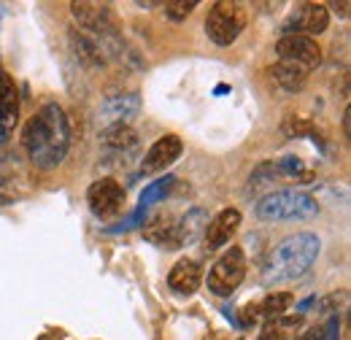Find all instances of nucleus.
Returning a JSON list of instances; mask_svg holds the SVG:
<instances>
[{
	"label": "nucleus",
	"instance_id": "obj_3",
	"mask_svg": "<svg viewBox=\"0 0 351 340\" xmlns=\"http://www.w3.org/2000/svg\"><path fill=\"white\" fill-rule=\"evenodd\" d=\"M254 213L263 221H303L319 213V203L316 197H311L308 192H300V189H278V192H267L265 197H260Z\"/></svg>",
	"mask_w": 351,
	"mask_h": 340
},
{
	"label": "nucleus",
	"instance_id": "obj_12",
	"mask_svg": "<svg viewBox=\"0 0 351 340\" xmlns=\"http://www.w3.org/2000/svg\"><path fill=\"white\" fill-rule=\"evenodd\" d=\"M16 122H19V95H16L11 76L0 65V143L8 141Z\"/></svg>",
	"mask_w": 351,
	"mask_h": 340
},
{
	"label": "nucleus",
	"instance_id": "obj_27",
	"mask_svg": "<svg viewBox=\"0 0 351 340\" xmlns=\"http://www.w3.org/2000/svg\"><path fill=\"white\" fill-rule=\"evenodd\" d=\"M298 340H308V332H306V335H300V338H298Z\"/></svg>",
	"mask_w": 351,
	"mask_h": 340
},
{
	"label": "nucleus",
	"instance_id": "obj_2",
	"mask_svg": "<svg viewBox=\"0 0 351 340\" xmlns=\"http://www.w3.org/2000/svg\"><path fill=\"white\" fill-rule=\"evenodd\" d=\"M319 252H322V241L313 232H295L284 238L281 243L270 249V254L265 259L263 284L276 287V284L303 278L313 267V262L319 259Z\"/></svg>",
	"mask_w": 351,
	"mask_h": 340
},
{
	"label": "nucleus",
	"instance_id": "obj_24",
	"mask_svg": "<svg viewBox=\"0 0 351 340\" xmlns=\"http://www.w3.org/2000/svg\"><path fill=\"white\" fill-rule=\"evenodd\" d=\"M141 224H146V208H135V211L125 219V221H119L117 227H106V232H111V235H119V232H130L135 227H141Z\"/></svg>",
	"mask_w": 351,
	"mask_h": 340
},
{
	"label": "nucleus",
	"instance_id": "obj_6",
	"mask_svg": "<svg viewBox=\"0 0 351 340\" xmlns=\"http://www.w3.org/2000/svg\"><path fill=\"white\" fill-rule=\"evenodd\" d=\"M89 211L95 213L100 221H111L117 219L125 208V186L117 178H97L92 181L87 189Z\"/></svg>",
	"mask_w": 351,
	"mask_h": 340
},
{
	"label": "nucleus",
	"instance_id": "obj_22",
	"mask_svg": "<svg viewBox=\"0 0 351 340\" xmlns=\"http://www.w3.org/2000/svg\"><path fill=\"white\" fill-rule=\"evenodd\" d=\"M308 340H341V319L338 316H330L322 327L311 330Z\"/></svg>",
	"mask_w": 351,
	"mask_h": 340
},
{
	"label": "nucleus",
	"instance_id": "obj_8",
	"mask_svg": "<svg viewBox=\"0 0 351 340\" xmlns=\"http://www.w3.org/2000/svg\"><path fill=\"white\" fill-rule=\"evenodd\" d=\"M276 54L284 62H295L306 68L308 73L322 65V46L306 36H281L276 43Z\"/></svg>",
	"mask_w": 351,
	"mask_h": 340
},
{
	"label": "nucleus",
	"instance_id": "obj_20",
	"mask_svg": "<svg viewBox=\"0 0 351 340\" xmlns=\"http://www.w3.org/2000/svg\"><path fill=\"white\" fill-rule=\"evenodd\" d=\"M173 175H162V178H157V181H152L149 186H143V192H141V208H149V206H154V203H160V200H165L168 195H171V189H173Z\"/></svg>",
	"mask_w": 351,
	"mask_h": 340
},
{
	"label": "nucleus",
	"instance_id": "obj_5",
	"mask_svg": "<svg viewBox=\"0 0 351 340\" xmlns=\"http://www.w3.org/2000/svg\"><path fill=\"white\" fill-rule=\"evenodd\" d=\"M243 278H246V256L241 246H232L208 270V292L217 298H230L241 287Z\"/></svg>",
	"mask_w": 351,
	"mask_h": 340
},
{
	"label": "nucleus",
	"instance_id": "obj_19",
	"mask_svg": "<svg viewBox=\"0 0 351 340\" xmlns=\"http://www.w3.org/2000/svg\"><path fill=\"white\" fill-rule=\"evenodd\" d=\"M292 302H295L292 292H273V295H267L263 300V305L257 308V313L263 319H267V321H276V319H281L292 308Z\"/></svg>",
	"mask_w": 351,
	"mask_h": 340
},
{
	"label": "nucleus",
	"instance_id": "obj_11",
	"mask_svg": "<svg viewBox=\"0 0 351 340\" xmlns=\"http://www.w3.org/2000/svg\"><path fill=\"white\" fill-rule=\"evenodd\" d=\"M241 227V211L238 208H224L219 211L208 224H206V232H203V249L206 252H219L221 246L230 243V238L238 232Z\"/></svg>",
	"mask_w": 351,
	"mask_h": 340
},
{
	"label": "nucleus",
	"instance_id": "obj_15",
	"mask_svg": "<svg viewBox=\"0 0 351 340\" xmlns=\"http://www.w3.org/2000/svg\"><path fill=\"white\" fill-rule=\"evenodd\" d=\"M100 146L103 151L117 154V157L138 154V132L132 127H106L100 135Z\"/></svg>",
	"mask_w": 351,
	"mask_h": 340
},
{
	"label": "nucleus",
	"instance_id": "obj_25",
	"mask_svg": "<svg viewBox=\"0 0 351 340\" xmlns=\"http://www.w3.org/2000/svg\"><path fill=\"white\" fill-rule=\"evenodd\" d=\"M330 8H335V14H341V16H349V0H343V3H330Z\"/></svg>",
	"mask_w": 351,
	"mask_h": 340
},
{
	"label": "nucleus",
	"instance_id": "obj_4",
	"mask_svg": "<svg viewBox=\"0 0 351 340\" xmlns=\"http://www.w3.org/2000/svg\"><path fill=\"white\" fill-rule=\"evenodd\" d=\"M246 27V11L241 3H230V0H219L208 8L206 16V36L217 46H230L238 41L241 30Z\"/></svg>",
	"mask_w": 351,
	"mask_h": 340
},
{
	"label": "nucleus",
	"instance_id": "obj_10",
	"mask_svg": "<svg viewBox=\"0 0 351 340\" xmlns=\"http://www.w3.org/2000/svg\"><path fill=\"white\" fill-rule=\"evenodd\" d=\"M181 151H184V143H181L178 135L168 132V135L157 138L152 143V149L146 151V157L141 160V173L143 175H152V173H160V170L171 168L176 160L181 157Z\"/></svg>",
	"mask_w": 351,
	"mask_h": 340
},
{
	"label": "nucleus",
	"instance_id": "obj_18",
	"mask_svg": "<svg viewBox=\"0 0 351 340\" xmlns=\"http://www.w3.org/2000/svg\"><path fill=\"white\" fill-rule=\"evenodd\" d=\"M71 46H73L76 57H79L84 65L97 68V65H103V62H106V57H103L100 46L92 41L84 30H79V27H73V30H71Z\"/></svg>",
	"mask_w": 351,
	"mask_h": 340
},
{
	"label": "nucleus",
	"instance_id": "obj_1",
	"mask_svg": "<svg viewBox=\"0 0 351 340\" xmlns=\"http://www.w3.org/2000/svg\"><path fill=\"white\" fill-rule=\"evenodd\" d=\"M22 146L38 170H54L71 149V125L57 103H46L38 114L27 119L22 130Z\"/></svg>",
	"mask_w": 351,
	"mask_h": 340
},
{
	"label": "nucleus",
	"instance_id": "obj_21",
	"mask_svg": "<svg viewBox=\"0 0 351 340\" xmlns=\"http://www.w3.org/2000/svg\"><path fill=\"white\" fill-rule=\"evenodd\" d=\"M162 8H165V16H168V19L184 22V19L197 8V0H168V3H162Z\"/></svg>",
	"mask_w": 351,
	"mask_h": 340
},
{
	"label": "nucleus",
	"instance_id": "obj_23",
	"mask_svg": "<svg viewBox=\"0 0 351 340\" xmlns=\"http://www.w3.org/2000/svg\"><path fill=\"white\" fill-rule=\"evenodd\" d=\"M289 324H292V319H276V321H267L257 340H289V335H287V327H289Z\"/></svg>",
	"mask_w": 351,
	"mask_h": 340
},
{
	"label": "nucleus",
	"instance_id": "obj_13",
	"mask_svg": "<svg viewBox=\"0 0 351 340\" xmlns=\"http://www.w3.org/2000/svg\"><path fill=\"white\" fill-rule=\"evenodd\" d=\"M200 284H203V267L195 259H186V256L178 259L171 267V273H168V287L181 298L195 295L200 289Z\"/></svg>",
	"mask_w": 351,
	"mask_h": 340
},
{
	"label": "nucleus",
	"instance_id": "obj_16",
	"mask_svg": "<svg viewBox=\"0 0 351 340\" xmlns=\"http://www.w3.org/2000/svg\"><path fill=\"white\" fill-rule=\"evenodd\" d=\"M270 76H273L276 84L281 86L284 92H289V95L300 92L308 82L306 68H300V65H295V62H284V60H278V62L270 68Z\"/></svg>",
	"mask_w": 351,
	"mask_h": 340
},
{
	"label": "nucleus",
	"instance_id": "obj_14",
	"mask_svg": "<svg viewBox=\"0 0 351 340\" xmlns=\"http://www.w3.org/2000/svg\"><path fill=\"white\" fill-rule=\"evenodd\" d=\"M206 224H208V216H206L203 208H192V211H186L181 219H176L173 246L176 249H181V246L195 243V241L206 232Z\"/></svg>",
	"mask_w": 351,
	"mask_h": 340
},
{
	"label": "nucleus",
	"instance_id": "obj_7",
	"mask_svg": "<svg viewBox=\"0 0 351 340\" xmlns=\"http://www.w3.org/2000/svg\"><path fill=\"white\" fill-rule=\"evenodd\" d=\"M330 27V11L324 3H300L284 22V36H306L313 38L322 36Z\"/></svg>",
	"mask_w": 351,
	"mask_h": 340
},
{
	"label": "nucleus",
	"instance_id": "obj_9",
	"mask_svg": "<svg viewBox=\"0 0 351 340\" xmlns=\"http://www.w3.org/2000/svg\"><path fill=\"white\" fill-rule=\"evenodd\" d=\"M141 114V95L125 92L111 95L100 103V125L103 127H130V122Z\"/></svg>",
	"mask_w": 351,
	"mask_h": 340
},
{
	"label": "nucleus",
	"instance_id": "obj_26",
	"mask_svg": "<svg viewBox=\"0 0 351 340\" xmlns=\"http://www.w3.org/2000/svg\"><path fill=\"white\" fill-rule=\"evenodd\" d=\"M349 117H351V111L346 108V111H343V132H346V138L351 135V130H349Z\"/></svg>",
	"mask_w": 351,
	"mask_h": 340
},
{
	"label": "nucleus",
	"instance_id": "obj_17",
	"mask_svg": "<svg viewBox=\"0 0 351 340\" xmlns=\"http://www.w3.org/2000/svg\"><path fill=\"white\" fill-rule=\"evenodd\" d=\"M173 230H176L173 216H162V213H160V216H154V219L146 221V227H143V238H146L149 243L162 246V249H176Z\"/></svg>",
	"mask_w": 351,
	"mask_h": 340
}]
</instances>
